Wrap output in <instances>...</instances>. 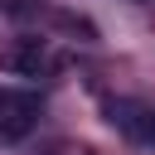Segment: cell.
<instances>
[{"label": "cell", "mask_w": 155, "mask_h": 155, "mask_svg": "<svg viewBox=\"0 0 155 155\" xmlns=\"http://www.w3.org/2000/svg\"><path fill=\"white\" fill-rule=\"evenodd\" d=\"M39 111H44V102H39L34 92L0 87V145H15V140H24V136L39 126Z\"/></svg>", "instance_id": "obj_1"}, {"label": "cell", "mask_w": 155, "mask_h": 155, "mask_svg": "<svg viewBox=\"0 0 155 155\" xmlns=\"http://www.w3.org/2000/svg\"><path fill=\"white\" fill-rule=\"evenodd\" d=\"M107 121H111L126 140H136V145H155V107L131 102V97H111V102H107Z\"/></svg>", "instance_id": "obj_2"}, {"label": "cell", "mask_w": 155, "mask_h": 155, "mask_svg": "<svg viewBox=\"0 0 155 155\" xmlns=\"http://www.w3.org/2000/svg\"><path fill=\"white\" fill-rule=\"evenodd\" d=\"M5 68H10V73H24V78H39V73L48 68V53H44L39 39H24V44H15V48L5 53Z\"/></svg>", "instance_id": "obj_3"}]
</instances>
